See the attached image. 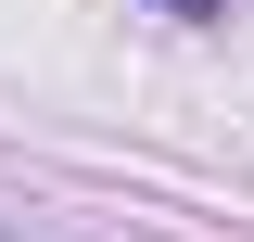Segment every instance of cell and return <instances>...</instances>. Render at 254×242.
I'll use <instances>...</instances> for the list:
<instances>
[{"mask_svg":"<svg viewBox=\"0 0 254 242\" xmlns=\"http://www.w3.org/2000/svg\"><path fill=\"white\" fill-rule=\"evenodd\" d=\"M153 13H178V26H216V13H229V0H153Z\"/></svg>","mask_w":254,"mask_h":242,"instance_id":"obj_1","label":"cell"}]
</instances>
